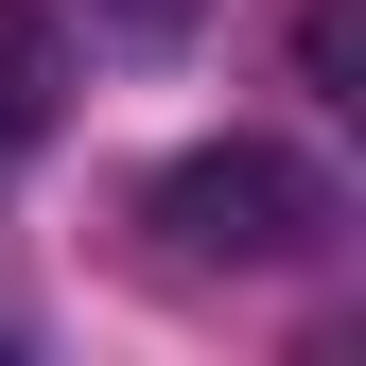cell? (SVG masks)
<instances>
[{
	"instance_id": "obj_1",
	"label": "cell",
	"mask_w": 366,
	"mask_h": 366,
	"mask_svg": "<svg viewBox=\"0 0 366 366\" xmlns=\"http://www.w3.org/2000/svg\"><path fill=\"white\" fill-rule=\"evenodd\" d=\"M140 227H157V244L174 262H227V280H280V262H314V244H332V174H314L297 140H192V157H174L157 174V192H140Z\"/></svg>"
},
{
	"instance_id": "obj_2",
	"label": "cell",
	"mask_w": 366,
	"mask_h": 366,
	"mask_svg": "<svg viewBox=\"0 0 366 366\" xmlns=\"http://www.w3.org/2000/svg\"><path fill=\"white\" fill-rule=\"evenodd\" d=\"M70 53H53V0H0V140H53Z\"/></svg>"
},
{
	"instance_id": "obj_3",
	"label": "cell",
	"mask_w": 366,
	"mask_h": 366,
	"mask_svg": "<svg viewBox=\"0 0 366 366\" xmlns=\"http://www.w3.org/2000/svg\"><path fill=\"white\" fill-rule=\"evenodd\" d=\"M297 70L332 87V105H366V0H314V18H297Z\"/></svg>"
},
{
	"instance_id": "obj_4",
	"label": "cell",
	"mask_w": 366,
	"mask_h": 366,
	"mask_svg": "<svg viewBox=\"0 0 366 366\" xmlns=\"http://www.w3.org/2000/svg\"><path fill=\"white\" fill-rule=\"evenodd\" d=\"M87 18H105V35H122V53H174V35H192V18H209V0H87Z\"/></svg>"
}]
</instances>
